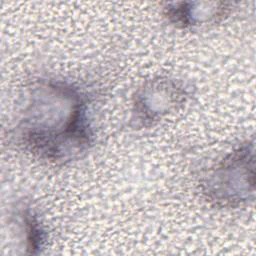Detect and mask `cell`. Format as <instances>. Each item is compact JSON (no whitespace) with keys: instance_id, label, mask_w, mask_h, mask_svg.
<instances>
[{"instance_id":"cell-1","label":"cell","mask_w":256,"mask_h":256,"mask_svg":"<svg viewBox=\"0 0 256 256\" xmlns=\"http://www.w3.org/2000/svg\"><path fill=\"white\" fill-rule=\"evenodd\" d=\"M12 129L14 142L40 159L65 163L93 141L86 95L63 80L41 79L27 91Z\"/></svg>"},{"instance_id":"cell-2","label":"cell","mask_w":256,"mask_h":256,"mask_svg":"<svg viewBox=\"0 0 256 256\" xmlns=\"http://www.w3.org/2000/svg\"><path fill=\"white\" fill-rule=\"evenodd\" d=\"M203 191L218 206L247 202L254 193V145L244 144L225 157L209 173Z\"/></svg>"},{"instance_id":"cell-3","label":"cell","mask_w":256,"mask_h":256,"mask_svg":"<svg viewBox=\"0 0 256 256\" xmlns=\"http://www.w3.org/2000/svg\"><path fill=\"white\" fill-rule=\"evenodd\" d=\"M188 96L182 82L158 78L147 82L134 97L133 117L137 126L149 127L179 108Z\"/></svg>"}]
</instances>
